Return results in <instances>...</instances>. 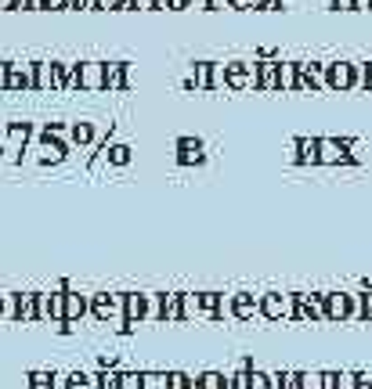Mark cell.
<instances>
[{
	"label": "cell",
	"mask_w": 372,
	"mask_h": 389,
	"mask_svg": "<svg viewBox=\"0 0 372 389\" xmlns=\"http://www.w3.org/2000/svg\"><path fill=\"white\" fill-rule=\"evenodd\" d=\"M293 310H297V292H264L260 296V314L267 321L293 317Z\"/></svg>",
	"instance_id": "cell-1"
},
{
	"label": "cell",
	"mask_w": 372,
	"mask_h": 389,
	"mask_svg": "<svg viewBox=\"0 0 372 389\" xmlns=\"http://www.w3.org/2000/svg\"><path fill=\"white\" fill-rule=\"evenodd\" d=\"M224 83L232 91H250L257 86V61H228L224 65Z\"/></svg>",
	"instance_id": "cell-2"
},
{
	"label": "cell",
	"mask_w": 372,
	"mask_h": 389,
	"mask_svg": "<svg viewBox=\"0 0 372 389\" xmlns=\"http://www.w3.org/2000/svg\"><path fill=\"white\" fill-rule=\"evenodd\" d=\"M325 86L350 91V86H355V61H329L325 65Z\"/></svg>",
	"instance_id": "cell-3"
},
{
	"label": "cell",
	"mask_w": 372,
	"mask_h": 389,
	"mask_svg": "<svg viewBox=\"0 0 372 389\" xmlns=\"http://www.w3.org/2000/svg\"><path fill=\"white\" fill-rule=\"evenodd\" d=\"M347 148H350V141L318 137V162H322V166H340V162H350Z\"/></svg>",
	"instance_id": "cell-4"
},
{
	"label": "cell",
	"mask_w": 372,
	"mask_h": 389,
	"mask_svg": "<svg viewBox=\"0 0 372 389\" xmlns=\"http://www.w3.org/2000/svg\"><path fill=\"white\" fill-rule=\"evenodd\" d=\"M325 321H350V292H322Z\"/></svg>",
	"instance_id": "cell-5"
},
{
	"label": "cell",
	"mask_w": 372,
	"mask_h": 389,
	"mask_svg": "<svg viewBox=\"0 0 372 389\" xmlns=\"http://www.w3.org/2000/svg\"><path fill=\"white\" fill-rule=\"evenodd\" d=\"M228 314H232L235 321H250L253 314H260V299H253L250 292H235V296L228 299Z\"/></svg>",
	"instance_id": "cell-6"
},
{
	"label": "cell",
	"mask_w": 372,
	"mask_h": 389,
	"mask_svg": "<svg viewBox=\"0 0 372 389\" xmlns=\"http://www.w3.org/2000/svg\"><path fill=\"white\" fill-rule=\"evenodd\" d=\"M293 162H304V166H315L318 162V137H297L293 141Z\"/></svg>",
	"instance_id": "cell-7"
},
{
	"label": "cell",
	"mask_w": 372,
	"mask_h": 389,
	"mask_svg": "<svg viewBox=\"0 0 372 389\" xmlns=\"http://www.w3.org/2000/svg\"><path fill=\"white\" fill-rule=\"evenodd\" d=\"M257 86L260 91H278V61H257Z\"/></svg>",
	"instance_id": "cell-8"
},
{
	"label": "cell",
	"mask_w": 372,
	"mask_h": 389,
	"mask_svg": "<svg viewBox=\"0 0 372 389\" xmlns=\"http://www.w3.org/2000/svg\"><path fill=\"white\" fill-rule=\"evenodd\" d=\"M177 151H181V162H202V141H192V137H184L177 141Z\"/></svg>",
	"instance_id": "cell-9"
},
{
	"label": "cell",
	"mask_w": 372,
	"mask_h": 389,
	"mask_svg": "<svg viewBox=\"0 0 372 389\" xmlns=\"http://www.w3.org/2000/svg\"><path fill=\"white\" fill-rule=\"evenodd\" d=\"M192 389H228V379L221 372H202L199 379H192Z\"/></svg>",
	"instance_id": "cell-10"
},
{
	"label": "cell",
	"mask_w": 372,
	"mask_h": 389,
	"mask_svg": "<svg viewBox=\"0 0 372 389\" xmlns=\"http://www.w3.org/2000/svg\"><path fill=\"white\" fill-rule=\"evenodd\" d=\"M297 86V61H278V91H293Z\"/></svg>",
	"instance_id": "cell-11"
},
{
	"label": "cell",
	"mask_w": 372,
	"mask_h": 389,
	"mask_svg": "<svg viewBox=\"0 0 372 389\" xmlns=\"http://www.w3.org/2000/svg\"><path fill=\"white\" fill-rule=\"evenodd\" d=\"M271 389H300V372H275Z\"/></svg>",
	"instance_id": "cell-12"
},
{
	"label": "cell",
	"mask_w": 372,
	"mask_h": 389,
	"mask_svg": "<svg viewBox=\"0 0 372 389\" xmlns=\"http://www.w3.org/2000/svg\"><path fill=\"white\" fill-rule=\"evenodd\" d=\"M210 69L214 61H195V86H202V91H210Z\"/></svg>",
	"instance_id": "cell-13"
},
{
	"label": "cell",
	"mask_w": 372,
	"mask_h": 389,
	"mask_svg": "<svg viewBox=\"0 0 372 389\" xmlns=\"http://www.w3.org/2000/svg\"><path fill=\"white\" fill-rule=\"evenodd\" d=\"M333 389H358V372H336Z\"/></svg>",
	"instance_id": "cell-14"
},
{
	"label": "cell",
	"mask_w": 372,
	"mask_h": 389,
	"mask_svg": "<svg viewBox=\"0 0 372 389\" xmlns=\"http://www.w3.org/2000/svg\"><path fill=\"white\" fill-rule=\"evenodd\" d=\"M246 389H271V375L267 372H257V367H250V386Z\"/></svg>",
	"instance_id": "cell-15"
},
{
	"label": "cell",
	"mask_w": 372,
	"mask_h": 389,
	"mask_svg": "<svg viewBox=\"0 0 372 389\" xmlns=\"http://www.w3.org/2000/svg\"><path fill=\"white\" fill-rule=\"evenodd\" d=\"M210 91H228V83H224V65L214 61V69H210Z\"/></svg>",
	"instance_id": "cell-16"
},
{
	"label": "cell",
	"mask_w": 372,
	"mask_h": 389,
	"mask_svg": "<svg viewBox=\"0 0 372 389\" xmlns=\"http://www.w3.org/2000/svg\"><path fill=\"white\" fill-rule=\"evenodd\" d=\"M246 386H250V364H242L239 372L228 379V389H246Z\"/></svg>",
	"instance_id": "cell-17"
},
{
	"label": "cell",
	"mask_w": 372,
	"mask_h": 389,
	"mask_svg": "<svg viewBox=\"0 0 372 389\" xmlns=\"http://www.w3.org/2000/svg\"><path fill=\"white\" fill-rule=\"evenodd\" d=\"M300 389H322V372H300Z\"/></svg>",
	"instance_id": "cell-18"
},
{
	"label": "cell",
	"mask_w": 372,
	"mask_h": 389,
	"mask_svg": "<svg viewBox=\"0 0 372 389\" xmlns=\"http://www.w3.org/2000/svg\"><path fill=\"white\" fill-rule=\"evenodd\" d=\"M167 389H192V379L184 372H174V375H167Z\"/></svg>",
	"instance_id": "cell-19"
},
{
	"label": "cell",
	"mask_w": 372,
	"mask_h": 389,
	"mask_svg": "<svg viewBox=\"0 0 372 389\" xmlns=\"http://www.w3.org/2000/svg\"><path fill=\"white\" fill-rule=\"evenodd\" d=\"M141 389H167V375H141Z\"/></svg>",
	"instance_id": "cell-20"
},
{
	"label": "cell",
	"mask_w": 372,
	"mask_h": 389,
	"mask_svg": "<svg viewBox=\"0 0 372 389\" xmlns=\"http://www.w3.org/2000/svg\"><path fill=\"white\" fill-rule=\"evenodd\" d=\"M127 314H131V317H141V314H144V296H131V299H127Z\"/></svg>",
	"instance_id": "cell-21"
},
{
	"label": "cell",
	"mask_w": 372,
	"mask_h": 389,
	"mask_svg": "<svg viewBox=\"0 0 372 389\" xmlns=\"http://www.w3.org/2000/svg\"><path fill=\"white\" fill-rule=\"evenodd\" d=\"M232 8V0H206V11H224Z\"/></svg>",
	"instance_id": "cell-22"
},
{
	"label": "cell",
	"mask_w": 372,
	"mask_h": 389,
	"mask_svg": "<svg viewBox=\"0 0 372 389\" xmlns=\"http://www.w3.org/2000/svg\"><path fill=\"white\" fill-rule=\"evenodd\" d=\"M123 389H141V375H127V379H119Z\"/></svg>",
	"instance_id": "cell-23"
},
{
	"label": "cell",
	"mask_w": 372,
	"mask_h": 389,
	"mask_svg": "<svg viewBox=\"0 0 372 389\" xmlns=\"http://www.w3.org/2000/svg\"><path fill=\"white\" fill-rule=\"evenodd\" d=\"M232 8H264V0H232Z\"/></svg>",
	"instance_id": "cell-24"
},
{
	"label": "cell",
	"mask_w": 372,
	"mask_h": 389,
	"mask_svg": "<svg viewBox=\"0 0 372 389\" xmlns=\"http://www.w3.org/2000/svg\"><path fill=\"white\" fill-rule=\"evenodd\" d=\"M358 389H372V375L369 372H358Z\"/></svg>",
	"instance_id": "cell-25"
},
{
	"label": "cell",
	"mask_w": 372,
	"mask_h": 389,
	"mask_svg": "<svg viewBox=\"0 0 372 389\" xmlns=\"http://www.w3.org/2000/svg\"><path fill=\"white\" fill-rule=\"evenodd\" d=\"M333 8H340V11H355V0H333Z\"/></svg>",
	"instance_id": "cell-26"
},
{
	"label": "cell",
	"mask_w": 372,
	"mask_h": 389,
	"mask_svg": "<svg viewBox=\"0 0 372 389\" xmlns=\"http://www.w3.org/2000/svg\"><path fill=\"white\" fill-rule=\"evenodd\" d=\"M365 296V321H372V292H362Z\"/></svg>",
	"instance_id": "cell-27"
},
{
	"label": "cell",
	"mask_w": 372,
	"mask_h": 389,
	"mask_svg": "<svg viewBox=\"0 0 372 389\" xmlns=\"http://www.w3.org/2000/svg\"><path fill=\"white\" fill-rule=\"evenodd\" d=\"M365 91H372V61L365 65Z\"/></svg>",
	"instance_id": "cell-28"
},
{
	"label": "cell",
	"mask_w": 372,
	"mask_h": 389,
	"mask_svg": "<svg viewBox=\"0 0 372 389\" xmlns=\"http://www.w3.org/2000/svg\"><path fill=\"white\" fill-rule=\"evenodd\" d=\"M188 4H192V0H170V8H174V11H181V8H188Z\"/></svg>",
	"instance_id": "cell-29"
}]
</instances>
